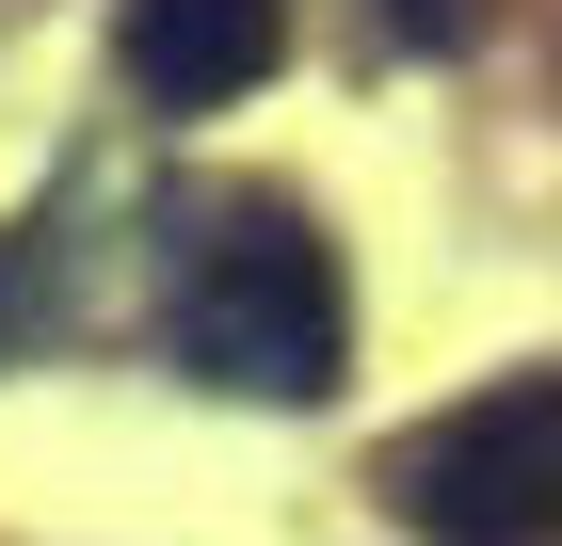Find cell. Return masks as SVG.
<instances>
[{"label": "cell", "mask_w": 562, "mask_h": 546, "mask_svg": "<svg viewBox=\"0 0 562 546\" xmlns=\"http://www.w3.org/2000/svg\"><path fill=\"white\" fill-rule=\"evenodd\" d=\"M177 354L241 402H322L353 354V290H338V242L305 210H225L210 242L177 257Z\"/></svg>", "instance_id": "6da1fadb"}, {"label": "cell", "mask_w": 562, "mask_h": 546, "mask_svg": "<svg viewBox=\"0 0 562 546\" xmlns=\"http://www.w3.org/2000/svg\"><path fill=\"white\" fill-rule=\"evenodd\" d=\"M386 514L418 546H562V370H515L386 450Z\"/></svg>", "instance_id": "7a4b0ae2"}, {"label": "cell", "mask_w": 562, "mask_h": 546, "mask_svg": "<svg viewBox=\"0 0 562 546\" xmlns=\"http://www.w3.org/2000/svg\"><path fill=\"white\" fill-rule=\"evenodd\" d=\"M113 65H130L161 113H225L290 65V0H130L113 16Z\"/></svg>", "instance_id": "3957f363"}]
</instances>
